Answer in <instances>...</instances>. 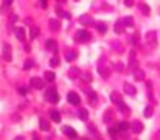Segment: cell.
<instances>
[{"mask_svg":"<svg viewBox=\"0 0 160 140\" xmlns=\"http://www.w3.org/2000/svg\"><path fill=\"white\" fill-rule=\"evenodd\" d=\"M75 40L78 43H88L92 40V35H90V32H87L85 29H81V31H78L75 34Z\"/></svg>","mask_w":160,"mask_h":140,"instance_id":"1","label":"cell"},{"mask_svg":"<svg viewBox=\"0 0 160 140\" xmlns=\"http://www.w3.org/2000/svg\"><path fill=\"white\" fill-rule=\"evenodd\" d=\"M105 56H102L101 59H99V64H98V72L101 73V76L104 78V79H107V78L110 76V69H107L105 67Z\"/></svg>","mask_w":160,"mask_h":140,"instance_id":"2","label":"cell"},{"mask_svg":"<svg viewBox=\"0 0 160 140\" xmlns=\"http://www.w3.org/2000/svg\"><path fill=\"white\" fill-rule=\"evenodd\" d=\"M44 98H46V101H49V102H52V104H57L58 99H60V96H58V93H57L55 89H49V90L46 91V94H44Z\"/></svg>","mask_w":160,"mask_h":140,"instance_id":"3","label":"cell"},{"mask_svg":"<svg viewBox=\"0 0 160 140\" xmlns=\"http://www.w3.org/2000/svg\"><path fill=\"white\" fill-rule=\"evenodd\" d=\"M156 37H157V32H156V31H149V32L146 34V43H148V44L153 47V49L157 46V38H156Z\"/></svg>","mask_w":160,"mask_h":140,"instance_id":"4","label":"cell"},{"mask_svg":"<svg viewBox=\"0 0 160 140\" xmlns=\"http://www.w3.org/2000/svg\"><path fill=\"white\" fill-rule=\"evenodd\" d=\"M2 56H3L6 61H12V47H11L9 44H8V43H5V44H3Z\"/></svg>","mask_w":160,"mask_h":140,"instance_id":"5","label":"cell"},{"mask_svg":"<svg viewBox=\"0 0 160 140\" xmlns=\"http://www.w3.org/2000/svg\"><path fill=\"white\" fill-rule=\"evenodd\" d=\"M67 101H69V104H72V105H79V102H81L78 93H75V91H69L67 93Z\"/></svg>","mask_w":160,"mask_h":140,"instance_id":"6","label":"cell"},{"mask_svg":"<svg viewBox=\"0 0 160 140\" xmlns=\"http://www.w3.org/2000/svg\"><path fill=\"white\" fill-rule=\"evenodd\" d=\"M31 87H34V89H37V90H41V89H44V81L37 76L31 78Z\"/></svg>","mask_w":160,"mask_h":140,"instance_id":"7","label":"cell"},{"mask_svg":"<svg viewBox=\"0 0 160 140\" xmlns=\"http://www.w3.org/2000/svg\"><path fill=\"white\" fill-rule=\"evenodd\" d=\"M131 131L134 134H139V133H142V131H143V124H142L140 120H134L131 124Z\"/></svg>","mask_w":160,"mask_h":140,"instance_id":"8","label":"cell"},{"mask_svg":"<svg viewBox=\"0 0 160 140\" xmlns=\"http://www.w3.org/2000/svg\"><path fill=\"white\" fill-rule=\"evenodd\" d=\"M61 131L69 137V139H76L78 137V134H76V131L73 129V128H70V126H63L61 128Z\"/></svg>","mask_w":160,"mask_h":140,"instance_id":"9","label":"cell"},{"mask_svg":"<svg viewBox=\"0 0 160 140\" xmlns=\"http://www.w3.org/2000/svg\"><path fill=\"white\" fill-rule=\"evenodd\" d=\"M128 128H131V125L128 124V122H125V120L118 122V124H116V129L119 131V133H125V131H127Z\"/></svg>","mask_w":160,"mask_h":140,"instance_id":"10","label":"cell"},{"mask_svg":"<svg viewBox=\"0 0 160 140\" xmlns=\"http://www.w3.org/2000/svg\"><path fill=\"white\" fill-rule=\"evenodd\" d=\"M110 99H111L113 104H116V105H121V104H122V96H121L118 91H113V93L110 94Z\"/></svg>","mask_w":160,"mask_h":140,"instance_id":"11","label":"cell"},{"mask_svg":"<svg viewBox=\"0 0 160 140\" xmlns=\"http://www.w3.org/2000/svg\"><path fill=\"white\" fill-rule=\"evenodd\" d=\"M14 32H15V37L19 38L20 41L24 40V37H26V31H24V28H15Z\"/></svg>","mask_w":160,"mask_h":140,"instance_id":"12","label":"cell"},{"mask_svg":"<svg viewBox=\"0 0 160 140\" xmlns=\"http://www.w3.org/2000/svg\"><path fill=\"white\" fill-rule=\"evenodd\" d=\"M125 31V24H123V20H118L116 24H114V32L116 34H122Z\"/></svg>","mask_w":160,"mask_h":140,"instance_id":"13","label":"cell"},{"mask_svg":"<svg viewBox=\"0 0 160 140\" xmlns=\"http://www.w3.org/2000/svg\"><path fill=\"white\" fill-rule=\"evenodd\" d=\"M50 119L53 122H57V124H60L61 122V114H60V111L57 110H50Z\"/></svg>","mask_w":160,"mask_h":140,"instance_id":"14","label":"cell"},{"mask_svg":"<svg viewBox=\"0 0 160 140\" xmlns=\"http://www.w3.org/2000/svg\"><path fill=\"white\" fill-rule=\"evenodd\" d=\"M79 23L81 24H93V19L90 15H81L79 17Z\"/></svg>","mask_w":160,"mask_h":140,"instance_id":"15","label":"cell"},{"mask_svg":"<svg viewBox=\"0 0 160 140\" xmlns=\"http://www.w3.org/2000/svg\"><path fill=\"white\" fill-rule=\"evenodd\" d=\"M46 49L55 52V50H58V46H57V43L53 41V40H47V41H46Z\"/></svg>","mask_w":160,"mask_h":140,"instance_id":"16","label":"cell"},{"mask_svg":"<svg viewBox=\"0 0 160 140\" xmlns=\"http://www.w3.org/2000/svg\"><path fill=\"white\" fill-rule=\"evenodd\" d=\"M113 117H114L113 111H111V110H107L105 114H104V122H105V124H110V122L113 120Z\"/></svg>","mask_w":160,"mask_h":140,"instance_id":"17","label":"cell"},{"mask_svg":"<svg viewBox=\"0 0 160 140\" xmlns=\"http://www.w3.org/2000/svg\"><path fill=\"white\" fill-rule=\"evenodd\" d=\"M123 90H125V93L127 94H136V87H133L131 84H125V85H123Z\"/></svg>","mask_w":160,"mask_h":140,"instance_id":"18","label":"cell"},{"mask_svg":"<svg viewBox=\"0 0 160 140\" xmlns=\"http://www.w3.org/2000/svg\"><path fill=\"white\" fill-rule=\"evenodd\" d=\"M79 75H81V72H79L78 67H70V70H69V76L70 78H78Z\"/></svg>","mask_w":160,"mask_h":140,"instance_id":"19","label":"cell"},{"mask_svg":"<svg viewBox=\"0 0 160 140\" xmlns=\"http://www.w3.org/2000/svg\"><path fill=\"white\" fill-rule=\"evenodd\" d=\"M134 78H136V81H143V79H145V73H143V70L137 69L136 72H134Z\"/></svg>","mask_w":160,"mask_h":140,"instance_id":"20","label":"cell"},{"mask_svg":"<svg viewBox=\"0 0 160 140\" xmlns=\"http://www.w3.org/2000/svg\"><path fill=\"white\" fill-rule=\"evenodd\" d=\"M49 24H50V29H52L53 32H57L58 28H60V21H58V20H53V19L49 20Z\"/></svg>","mask_w":160,"mask_h":140,"instance_id":"21","label":"cell"},{"mask_svg":"<svg viewBox=\"0 0 160 140\" xmlns=\"http://www.w3.org/2000/svg\"><path fill=\"white\" fill-rule=\"evenodd\" d=\"M96 29L99 31L101 34H105V32H107V24H105L104 21H98V23H96Z\"/></svg>","mask_w":160,"mask_h":140,"instance_id":"22","label":"cell"},{"mask_svg":"<svg viewBox=\"0 0 160 140\" xmlns=\"http://www.w3.org/2000/svg\"><path fill=\"white\" fill-rule=\"evenodd\" d=\"M139 9L142 11L143 15H149V6L145 5V3H139Z\"/></svg>","mask_w":160,"mask_h":140,"instance_id":"23","label":"cell"},{"mask_svg":"<svg viewBox=\"0 0 160 140\" xmlns=\"http://www.w3.org/2000/svg\"><path fill=\"white\" fill-rule=\"evenodd\" d=\"M44 79H46L47 82H53L55 81V73L53 72H46L44 73Z\"/></svg>","mask_w":160,"mask_h":140,"instance_id":"24","label":"cell"},{"mask_svg":"<svg viewBox=\"0 0 160 140\" xmlns=\"http://www.w3.org/2000/svg\"><path fill=\"white\" fill-rule=\"evenodd\" d=\"M40 128H41L43 131H49V129H50L49 122H47V120H44V119H41V120H40Z\"/></svg>","mask_w":160,"mask_h":140,"instance_id":"25","label":"cell"},{"mask_svg":"<svg viewBox=\"0 0 160 140\" xmlns=\"http://www.w3.org/2000/svg\"><path fill=\"white\" fill-rule=\"evenodd\" d=\"M153 107H151V105H148V107H145V110H143V116L145 117H151L153 116Z\"/></svg>","mask_w":160,"mask_h":140,"instance_id":"26","label":"cell"},{"mask_svg":"<svg viewBox=\"0 0 160 140\" xmlns=\"http://www.w3.org/2000/svg\"><path fill=\"white\" fill-rule=\"evenodd\" d=\"M122 20H123V24H125V26H134V20H133L131 15L125 17V19H122Z\"/></svg>","mask_w":160,"mask_h":140,"instance_id":"27","label":"cell"},{"mask_svg":"<svg viewBox=\"0 0 160 140\" xmlns=\"http://www.w3.org/2000/svg\"><path fill=\"white\" fill-rule=\"evenodd\" d=\"M38 34H40V28L38 26H32L31 28V38H35Z\"/></svg>","mask_w":160,"mask_h":140,"instance_id":"28","label":"cell"},{"mask_svg":"<svg viewBox=\"0 0 160 140\" xmlns=\"http://www.w3.org/2000/svg\"><path fill=\"white\" fill-rule=\"evenodd\" d=\"M75 58H76V52H73V50H69L66 54V59L67 61H73Z\"/></svg>","mask_w":160,"mask_h":140,"instance_id":"29","label":"cell"},{"mask_svg":"<svg viewBox=\"0 0 160 140\" xmlns=\"http://www.w3.org/2000/svg\"><path fill=\"white\" fill-rule=\"evenodd\" d=\"M78 114H79V119H81V120H87V119H88V113H87V110H79Z\"/></svg>","mask_w":160,"mask_h":140,"instance_id":"30","label":"cell"},{"mask_svg":"<svg viewBox=\"0 0 160 140\" xmlns=\"http://www.w3.org/2000/svg\"><path fill=\"white\" fill-rule=\"evenodd\" d=\"M118 107H119V110H121L122 113H125V114H130V108H128V107H127V105L123 104V102H122L121 105H118Z\"/></svg>","mask_w":160,"mask_h":140,"instance_id":"31","label":"cell"},{"mask_svg":"<svg viewBox=\"0 0 160 140\" xmlns=\"http://www.w3.org/2000/svg\"><path fill=\"white\" fill-rule=\"evenodd\" d=\"M113 47L116 49V52H118V54H122V52H123V47H122V44H119L118 41H114V43H113Z\"/></svg>","mask_w":160,"mask_h":140,"instance_id":"32","label":"cell"},{"mask_svg":"<svg viewBox=\"0 0 160 140\" xmlns=\"http://www.w3.org/2000/svg\"><path fill=\"white\" fill-rule=\"evenodd\" d=\"M32 67H34V61H32V59H28V61L24 63V66H23L24 70H29V69H32Z\"/></svg>","mask_w":160,"mask_h":140,"instance_id":"33","label":"cell"},{"mask_svg":"<svg viewBox=\"0 0 160 140\" xmlns=\"http://www.w3.org/2000/svg\"><path fill=\"white\" fill-rule=\"evenodd\" d=\"M131 43H133V44H137V43H139V34L137 32L131 35Z\"/></svg>","mask_w":160,"mask_h":140,"instance_id":"34","label":"cell"},{"mask_svg":"<svg viewBox=\"0 0 160 140\" xmlns=\"http://www.w3.org/2000/svg\"><path fill=\"white\" fill-rule=\"evenodd\" d=\"M113 66H114V69H116L118 72H122V70H123V64L119 63V61H118V63H113Z\"/></svg>","mask_w":160,"mask_h":140,"instance_id":"35","label":"cell"},{"mask_svg":"<svg viewBox=\"0 0 160 140\" xmlns=\"http://www.w3.org/2000/svg\"><path fill=\"white\" fill-rule=\"evenodd\" d=\"M58 63H60L58 56H53V58L50 59V66H52V67H57V66H58Z\"/></svg>","mask_w":160,"mask_h":140,"instance_id":"36","label":"cell"},{"mask_svg":"<svg viewBox=\"0 0 160 140\" xmlns=\"http://www.w3.org/2000/svg\"><path fill=\"white\" fill-rule=\"evenodd\" d=\"M83 79L85 82H92V75L90 73H83Z\"/></svg>","mask_w":160,"mask_h":140,"instance_id":"37","label":"cell"},{"mask_svg":"<svg viewBox=\"0 0 160 140\" xmlns=\"http://www.w3.org/2000/svg\"><path fill=\"white\" fill-rule=\"evenodd\" d=\"M96 99H98V94H96L95 91H92V93H90V102H92L93 105L96 104Z\"/></svg>","mask_w":160,"mask_h":140,"instance_id":"38","label":"cell"},{"mask_svg":"<svg viewBox=\"0 0 160 140\" xmlns=\"http://www.w3.org/2000/svg\"><path fill=\"white\" fill-rule=\"evenodd\" d=\"M19 91H20V94H28V89H23V87H20V89H19Z\"/></svg>","mask_w":160,"mask_h":140,"instance_id":"39","label":"cell"},{"mask_svg":"<svg viewBox=\"0 0 160 140\" xmlns=\"http://www.w3.org/2000/svg\"><path fill=\"white\" fill-rule=\"evenodd\" d=\"M60 15L64 17V19H70V14H67V12H60Z\"/></svg>","mask_w":160,"mask_h":140,"instance_id":"40","label":"cell"},{"mask_svg":"<svg viewBox=\"0 0 160 140\" xmlns=\"http://www.w3.org/2000/svg\"><path fill=\"white\" fill-rule=\"evenodd\" d=\"M125 5H127V6H133V2H131V0H127Z\"/></svg>","mask_w":160,"mask_h":140,"instance_id":"41","label":"cell"},{"mask_svg":"<svg viewBox=\"0 0 160 140\" xmlns=\"http://www.w3.org/2000/svg\"><path fill=\"white\" fill-rule=\"evenodd\" d=\"M157 137H160V129L157 131Z\"/></svg>","mask_w":160,"mask_h":140,"instance_id":"42","label":"cell"}]
</instances>
